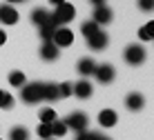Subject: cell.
Instances as JSON below:
<instances>
[{"instance_id":"1","label":"cell","mask_w":154,"mask_h":140,"mask_svg":"<svg viewBox=\"0 0 154 140\" xmlns=\"http://www.w3.org/2000/svg\"><path fill=\"white\" fill-rule=\"evenodd\" d=\"M42 91H45V82H29V85H23L20 96L27 105H36L42 100Z\"/></svg>"},{"instance_id":"2","label":"cell","mask_w":154,"mask_h":140,"mask_svg":"<svg viewBox=\"0 0 154 140\" xmlns=\"http://www.w3.org/2000/svg\"><path fill=\"white\" fill-rule=\"evenodd\" d=\"M74 16H76V9H74V4H69V2H63V4H58V7H56V11L51 13V22H54L56 27H60V25L72 22V20H74Z\"/></svg>"},{"instance_id":"3","label":"cell","mask_w":154,"mask_h":140,"mask_svg":"<svg viewBox=\"0 0 154 140\" xmlns=\"http://www.w3.org/2000/svg\"><path fill=\"white\" fill-rule=\"evenodd\" d=\"M125 62L127 64H143L145 62V49H143L141 45H130L123 53Z\"/></svg>"},{"instance_id":"4","label":"cell","mask_w":154,"mask_h":140,"mask_svg":"<svg viewBox=\"0 0 154 140\" xmlns=\"http://www.w3.org/2000/svg\"><path fill=\"white\" fill-rule=\"evenodd\" d=\"M65 125H67V129H74V131H85L87 129V116L83 114V111H74V114L65 120Z\"/></svg>"},{"instance_id":"5","label":"cell","mask_w":154,"mask_h":140,"mask_svg":"<svg viewBox=\"0 0 154 140\" xmlns=\"http://www.w3.org/2000/svg\"><path fill=\"white\" fill-rule=\"evenodd\" d=\"M94 76L98 78V82L107 85V82H112V80H114L116 71H114L112 64H96V69H94Z\"/></svg>"},{"instance_id":"6","label":"cell","mask_w":154,"mask_h":140,"mask_svg":"<svg viewBox=\"0 0 154 140\" xmlns=\"http://www.w3.org/2000/svg\"><path fill=\"white\" fill-rule=\"evenodd\" d=\"M107 42H109V38H107V34L105 31H96V34H92L87 38V45H89V49H94V51H100V49H105L107 47Z\"/></svg>"},{"instance_id":"7","label":"cell","mask_w":154,"mask_h":140,"mask_svg":"<svg viewBox=\"0 0 154 140\" xmlns=\"http://www.w3.org/2000/svg\"><path fill=\"white\" fill-rule=\"evenodd\" d=\"M51 42H54L58 49H60V47H69L74 42V34L69 29H60V27H58L56 34H54V38H51Z\"/></svg>"},{"instance_id":"8","label":"cell","mask_w":154,"mask_h":140,"mask_svg":"<svg viewBox=\"0 0 154 140\" xmlns=\"http://www.w3.org/2000/svg\"><path fill=\"white\" fill-rule=\"evenodd\" d=\"M0 22L2 25H16L18 22V11L11 4H0Z\"/></svg>"},{"instance_id":"9","label":"cell","mask_w":154,"mask_h":140,"mask_svg":"<svg viewBox=\"0 0 154 140\" xmlns=\"http://www.w3.org/2000/svg\"><path fill=\"white\" fill-rule=\"evenodd\" d=\"M94 22H96L98 27H100V25L112 22V9H109V7H105V4H98V7H96V11H94Z\"/></svg>"},{"instance_id":"10","label":"cell","mask_w":154,"mask_h":140,"mask_svg":"<svg viewBox=\"0 0 154 140\" xmlns=\"http://www.w3.org/2000/svg\"><path fill=\"white\" fill-rule=\"evenodd\" d=\"M92 91H94V89H92V85H89V82H85V80H81V82H76V85L72 87V94H76L81 100L89 98V96H92Z\"/></svg>"},{"instance_id":"11","label":"cell","mask_w":154,"mask_h":140,"mask_svg":"<svg viewBox=\"0 0 154 140\" xmlns=\"http://www.w3.org/2000/svg\"><path fill=\"white\" fill-rule=\"evenodd\" d=\"M58 51H60V49H58L54 42H45V45L40 47V58H42V60H56Z\"/></svg>"},{"instance_id":"12","label":"cell","mask_w":154,"mask_h":140,"mask_svg":"<svg viewBox=\"0 0 154 140\" xmlns=\"http://www.w3.org/2000/svg\"><path fill=\"white\" fill-rule=\"evenodd\" d=\"M56 29H58V27L51 22V16H49V20H47L45 25H40V38L45 40V42H51V38H54V34H56Z\"/></svg>"},{"instance_id":"13","label":"cell","mask_w":154,"mask_h":140,"mask_svg":"<svg viewBox=\"0 0 154 140\" xmlns=\"http://www.w3.org/2000/svg\"><path fill=\"white\" fill-rule=\"evenodd\" d=\"M116 118H119V116H116V111L103 109V111L98 114V122H100L103 127H114V125H116Z\"/></svg>"},{"instance_id":"14","label":"cell","mask_w":154,"mask_h":140,"mask_svg":"<svg viewBox=\"0 0 154 140\" xmlns=\"http://www.w3.org/2000/svg\"><path fill=\"white\" fill-rule=\"evenodd\" d=\"M94 69H96V62H94L92 58H81V60H78V73H81V76H92Z\"/></svg>"},{"instance_id":"15","label":"cell","mask_w":154,"mask_h":140,"mask_svg":"<svg viewBox=\"0 0 154 140\" xmlns=\"http://www.w3.org/2000/svg\"><path fill=\"white\" fill-rule=\"evenodd\" d=\"M125 105H127V109L139 111V109H143L145 100H143V96H141V94H130V96H127V100H125Z\"/></svg>"},{"instance_id":"16","label":"cell","mask_w":154,"mask_h":140,"mask_svg":"<svg viewBox=\"0 0 154 140\" xmlns=\"http://www.w3.org/2000/svg\"><path fill=\"white\" fill-rule=\"evenodd\" d=\"M47 20H49V13H47L45 9L38 7V9H34V11H31V22H34V25L40 27V25H45Z\"/></svg>"},{"instance_id":"17","label":"cell","mask_w":154,"mask_h":140,"mask_svg":"<svg viewBox=\"0 0 154 140\" xmlns=\"http://www.w3.org/2000/svg\"><path fill=\"white\" fill-rule=\"evenodd\" d=\"M42 100H58V85H54V82H45Z\"/></svg>"},{"instance_id":"18","label":"cell","mask_w":154,"mask_h":140,"mask_svg":"<svg viewBox=\"0 0 154 140\" xmlns=\"http://www.w3.org/2000/svg\"><path fill=\"white\" fill-rule=\"evenodd\" d=\"M98 29H100V27H98L96 22H94V20H85V22L81 25V31H83V36H85V38H89L92 34H96Z\"/></svg>"},{"instance_id":"19","label":"cell","mask_w":154,"mask_h":140,"mask_svg":"<svg viewBox=\"0 0 154 140\" xmlns=\"http://www.w3.org/2000/svg\"><path fill=\"white\" fill-rule=\"evenodd\" d=\"M51 136H65V133H67V125H65V120H58V118H56V120L54 122H51Z\"/></svg>"},{"instance_id":"20","label":"cell","mask_w":154,"mask_h":140,"mask_svg":"<svg viewBox=\"0 0 154 140\" xmlns=\"http://www.w3.org/2000/svg\"><path fill=\"white\" fill-rule=\"evenodd\" d=\"M38 118H40L42 125H51V122L56 120V111H54V109H47V107H45V109H40Z\"/></svg>"},{"instance_id":"21","label":"cell","mask_w":154,"mask_h":140,"mask_svg":"<svg viewBox=\"0 0 154 140\" xmlns=\"http://www.w3.org/2000/svg\"><path fill=\"white\" fill-rule=\"evenodd\" d=\"M27 136H29V131L25 127H14L11 131H9V138L11 140H27Z\"/></svg>"},{"instance_id":"22","label":"cell","mask_w":154,"mask_h":140,"mask_svg":"<svg viewBox=\"0 0 154 140\" xmlns=\"http://www.w3.org/2000/svg\"><path fill=\"white\" fill-rule=\"evenodd\" d=\"M139 38H141V40H145V42L154 38V22H147L145 27H143V29L139 31Z\"/></svg>"},{"instance_id":"23","label":"cell","mask_w":154,"mask_h":140,"mask_svg":"<svg viewBox=\"0 0 154 140\" xmlns=\"http://www.w3.org/2000/svg\"><path fill=\"white\" fill-rule=\"evenodd\" d=\"M9 82H11V87H23L25 85V73L23 71H11L9 73Z\"/></svg>"},{"instance_id":"24","label":"cell","mask_w":154,"mask_h":140,"mask_svg":"<svg viewBox=\"0 0 154 140\" xmlns=\"http://www.w3.org/2000/svg\"><path fill=\"white\" fill-rule=\"evenodd\" d=\"M69 94H72V85H69V82L58 85V98H67Z\"/></svg>"},{"instance_id":"25","label":"cell","mask_w":154,"mask_h":140,"mask_svg":"<svg viewBox=\"0 0 154 140\" xmlns=\"http://www.w3.org/2000/svg\"><path fill=\"white\" fill-rule=\"evenodd\" d=\"M38 136L42 138V140H47V138H51V127L49 125H38Z\"/></svg>"},{"instance_id":"26","label":"cell","mask_w":154,"mask_h":140,"mask_svg":"<svg viewBox=\"0 0 154 140\" xmlns=\"http://www.w3.org/2000/svg\"><path fill=\"white\" fill-rule=\"evenodd\" d=\"M0 107H2V109H11L14 107V98L9 94H2V100H0Z\"/></svg>"},{"instance_id":"27","label":"cell","mask_w":154,"mask_h":140,"mask_svg":"<svg viewBox=\"0 0 154 140\" xmlns=\"http://www.w3.org/2000/svg\"><path fill=\"white\" fill-rule=\"evenodd\" d=\"M139 7L143 11H152L154 9V0H139Z\"/></svg>"},{"instance_id":"28","label":"cell","mask_w":154,"mask_h":140,"mask_svg":"<svg viewBox=\"0 0 154 140\" xmlns=\"http://www.w3.org/2000/svg\"><path fill=\"white\" fill-rule=\"evenodd\" d=\"M76 140H98V133H89V131H81V136Z\"/></svg>"},{"instance_id":"29","label":"cell","mask_w":154,"mask_h":140,"mask_svg":"<svg viewBox=\"0 0 154 140\" xmlns=\"http://www.w3.org/2000/svg\"><path fill=\"white\" fill-rule=\"evenodd\" d=\"M5 40H7V36H5V31L0 29V45H5Z\"/></svg>"},{"instance_id":"30","label":"cell","mask_w":154,"mask_h":140,"mask_svg":"<svg viewBox=\"0 0 154 140\" xmlns=\"http://www.w3.org/2000/svg\"><path fill=\"white\" fill-rule=\"evenodd\" d=\"M49 2H51V4H56V7H58V4H63L65 0H49Z\"/></svg>"},{"instance_id":"31","label":"cell","mask_w":154,"mask_h":140,"mask_svg":"<svg viewBox=\"0 0 154 140\" xmlns=\"http://www.w3.org/2000/svg\"><path fill=\"white\" fill-rule=\"evenodd\" d=\"M92 2H94V4H96V7H98V4H103V2H105V0H92Z\"/></svg>"},{"instance_id":"32","label":"cell","mask_w":154,"mask_h":140,"mask_svg":"<svg viewBox=\"0 0 154 140\" xmlns=\"http://www.w3.org/2000/svg\"><path fill=\"white\" fill-rule=\"evenodd\" d=\"M7 2H9V4H14V2H23V0H7Z\"/></svg>"},{"instance_id":"33","label":"cell","mask_w":154,"mask_h":140,"mask_svg":"<svg viewBox=\"0 0 154 140\" xmlns=\"http://www.w3.org/2000/svg\"><path fill=\"white\" fill-rule=\"evenodd\" d=\"M98 140H109V138H105V136H98Z\"/></svg>"},{"instance_id":"34","label":"cell","mask_w":154,"mask_h":140,"mask_svg":"<svg viewBox=\"0 0 154 140\" xmlns=\"http://www.w3.org/2000/svg\"><path fill=\"white\" fill-rule=\"evenodd\" d=\"M2 94H5V91H0V100H2Z\"/></svg>"},{"instance_id":"35","label":"cell","mask_w":154,"mask_h":140,"mask_svg":"<svg viewBox=\"0 0 154 140\" xmlns=\"http://www.w3.org/2000/svg\"><path fill=\"white\" fill-rule=\"evenodd\" d=\"M47 140H54V138H47Z\"/></svg>"}]
</instances>
